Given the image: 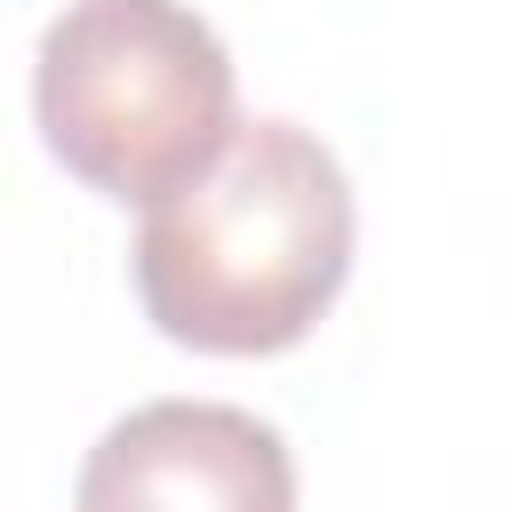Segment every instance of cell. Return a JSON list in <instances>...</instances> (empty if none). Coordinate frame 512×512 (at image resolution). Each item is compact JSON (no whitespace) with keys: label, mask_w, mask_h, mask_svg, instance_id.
Returning <instances> with one entry per match:
<instances>
[{"label":"cell","mask_w":512,"mask_h":512,"mask_svg":"<svg viewBox=\"0 0 512 512\" xmlns=\"http://www.w3.org/2000/svg\"><path fill=\"white\" fill-rule=\"evenodd\" d=\"M72 512H296V456L232 400H144L88 448Z\"/></svg>","instance_id":"3"},{"label":"cell","mask_w":512,"mask_h":512,"mask_svg":"<svg viewBox=\"0 0 512 512\" xmlns=\"http://www.w3.org/2000/svg\"><path fill=\"white\" fill-rule=\"evenodd\" d=\"M32 120L64 176L152 208L232 144V56L184 0H72L32 56Z\"/></svg>","instance_id":"2"},{"label":"cell","mask_w":512,"mask_h":512,"mask_svg":"<svg viewBox=\"0 0 512 512\" xmlns=\"http://www.w3.org/2000/svg\"><path fill=\"white\" fill-rule=\"evenodd\" d=\"M352 272V184L296 120H240L208 176L144 208V320L216 360L288 352L320 328Z\"/></svg>","instance_id":"1"}]
</instances>
